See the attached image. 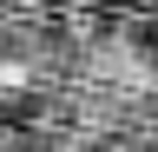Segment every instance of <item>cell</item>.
Listing matches in <instances>:
<instances>
[{
  "label": "cell",
  "instance_id": "1",
  "mask_svg": "<svg viewBox=\"0 0 158 152\" xmlns=\"http://www.w3.org/2000/svg\"><path fill=\"white\" fill-rule=\"evenodd\" d=\"M99 152H158V145L145 139V132H112V139L99 145Z\"/></svg>",
  "mask_w": 158,
  "mask_h": 152
}]
</instances>
